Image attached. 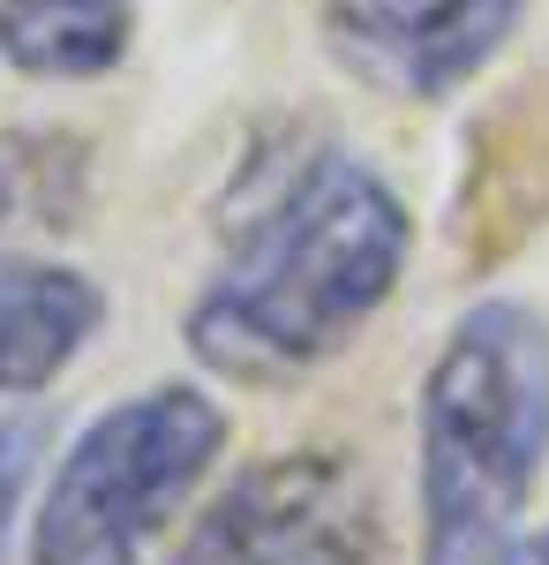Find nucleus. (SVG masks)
<instances>
[{
  "label": "nucleus",
  "instance_id": "obj_1",
  "mask_svg": "<svg viewBox=\"0 0 549 565\" xmlns=\"http://www.w3.org/2000/svg\"><path fill=\"white\" fill-rule=\"evenodd\" d=\"M415 257L407 196L346 143L279 159L234 249L189 302L181 340L226 385H301L354 348Z\"/></svg>",
  "mask_w": 549,
  "mask_h": 565
},
{
  "label": "nucleus",
  "instance_id": "obj_2",
  "mask_svg": "<svg viewBox=\"0 0 549 565\" xmlns=\"http://www.w3.org/2000/svg\"><path fill=\"white\" fill-rule=\"evenodd\" d=\"M549 468V324L489 295L460 309L415 407L422 565H505Z\"/></svg>",
  "mask_w": 549,
  "mask_h": 565
},
{
  "label": "nucleus",
  "instance_id": "obj_3",
  "mask_svg": "<svg viewBox=\"0 0 549 565\" xmlns=\"http://www.w3.org/2000/svg\"><path fill=\"white\" fill-rule=\"evenodd\" d=\"M226 452V407L204 385H151L90 415L45 482L31 565H151Z\"/></svg>",
  "mask_w": 549,
  "mask_h": 565
},
{
  "label": "nucleus",
  "instance_id": "obj_4",
  "mask_svg": "<svg viewBox=\"0 0 549 565\" xmlns=\"http://www.w3.org/2000/svg\"><path fill=\"white\" fill-rule=\"evenodd\" d=\"M173 565H391L384 490L338 445L249 460L204 505Z\"/></svg>",
  "mask_w": 549,
  "mask_h": 565
},
{
  "label": "nucleus",
  "instance_id": "obj_5",
  "mask_svg": "<svg viewBox=\"0 0 549 565\" xmlns=\"http://www.w3.org/2000/svg\"><path fill=\"white\" fill-rule=\"evenodd\" d=\"M527 0H324L316 31L338 76L391 106H437L512 45Z\"/></svg>",
  "mask_w": 549,
  "mask_h": 565
},
{
  "label": "nucleus",
  "instance_id": "obj_6",
  "mask_svg": "<svg viewBox=\"0 0 549 565\" xmlns=\"http://www.w3.org/2000/svg\"><path fill=\"white\" fill-rule=\"evenodd\" d=\"M106 295L98 279L45 257H0V399L45 392L98 340Z\"/></svg>",
  "mask_w": 549,
  "mask_h": 565
},
{
  "label": "nucleus",
  "instance_id": "obj_7",
  "mask_svg": "<svg viewBox=\"0 0 549 565\" xmlns=\"http://www.w3.org/2000/svg\"><path fill=\"white\" fill-rule=\"evenodd\" d=\"M136 45L128 0H0V61L39 84L114 76Z\"/></svg>",
  "mask_w": 549,
  "mask_h": 565
},
{
  "label": "nucleus",
  "instance_id": "obj_8",
  "mask_svg": "<svg viewBox=\"0 0 549 565\" xmlns=\"http://www.w3.org/2000/svg\"><path fill=\"white\" fill-rule=\"evenodd\" d=\"M90 204V143L61 129L0 136V234L15 226H76Z\"/></svg>",
  "mask_w": 549,
  "mask_h": 565
},
{
  "label": "nucleus",
  "instance_id": "obj_9",
  "mask_svg": "<svg viewBox=\"0 0 549 565\" xmlns=\"http://www.w3.org/2000/svg\"><path fill=\"white\" fill-rule=\"evenodd\" d=\"M31 468H39V423L0 415V558H8V527H15V513H23Z\"/></svg>",
  "mask_w": 549,
  "mask_h": 565
},
{
  "label": "nucleus",
  "instance_id": "obj_10",
  "mask_svg": "<svg viewBox=\"0 0 549 565\" xmlns=\"http://www.w3.org/2000/svg\"><path fill=\"white\" fill-rule=\"evenodd\" d=\"M505 565H549V521L542 527H527L519 543H512V558Z\"/></svg>",
  "mask_w": 549,
  "mask_h": 565
}]
</instances>
